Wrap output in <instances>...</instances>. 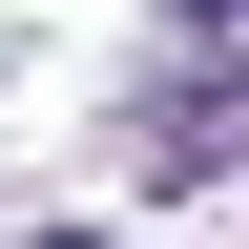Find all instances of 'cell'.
Returning <instances> with one entry per match:
<instances>
[{
    "label": "cell",
    "mask_w": 249,
    "mask_h": 249,
    "mask_svg": "<svg viewBox=\"0 0 249 249\" xmlns=\"http://www.w3.org/2000/svg\"><path fill=\"white\" fill-rule=\"evenodd\" d=\"M42 249H104V229H42Z\"/></svg>",
    "instance_id": "7a4b0ae2"
},
{
    "label": "cell",
    "mask_w": 249,
    "mask_h": 249,
    "mask_svg": "<svg viewBox=\"0 0 249 249\" xmlns=\"http://www.w3.org/2000/svg\"><path fill=\"white\" fill-rule=\"evenodd\" d=\"M229 145H249V83H229V62H187V83H166V104H145V166H229Z\"/></svg>",
    "instance_id": "6da1fadb"
}]
</instances>
